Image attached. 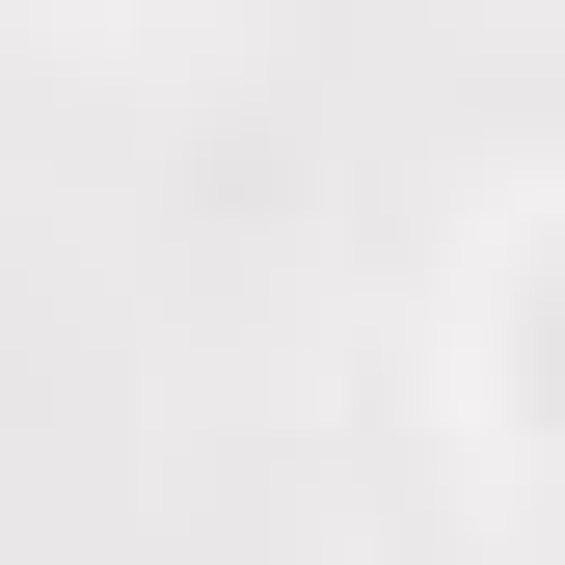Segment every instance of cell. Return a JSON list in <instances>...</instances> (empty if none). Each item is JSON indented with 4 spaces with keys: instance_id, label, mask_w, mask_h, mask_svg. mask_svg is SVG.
I'll use <instances>...</instances> for the list:
<instances>
[{
    "instance_id": "6da1fadb",
    "label": "cell",
    "mask_w": 565,
    "mask_h": 565,
    "mask_svg": "<svg viewBox=\"0 0 565 565\" xmlns=\"http://www.w3.org/2000/svg\"><path fill=\"white\" fill-rule=\"evenodd\" d=\"M539 323H565V297H539Z\"/></svg>"
}]
</instances>
